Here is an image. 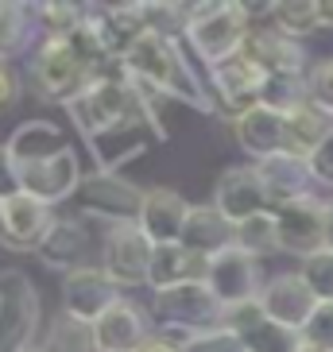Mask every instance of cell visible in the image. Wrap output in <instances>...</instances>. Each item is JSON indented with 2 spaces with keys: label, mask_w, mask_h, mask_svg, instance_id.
Instances as JSON below:
<instances>
[{
  "label": "cell",
  "mask_w": 333,
  "mask_h": 352,
  "mask_svg": "<svg viewBox=\"0 0 333 352\" xmlns=\"http://www.w3.org/2000/svg\"><path fill=\"white\" fill-rule=\"evenodd\" d=\"M20 182H23V194L35 197V201H43V206L70 201V197L82 190V182H85L82 159H78L74 147H66V151L43 159V163L20 166Z\"/></svg>",
  "instance_id": "9c48e42d"
},
{
  "label": "cell",
  "mask_w": 333,
  "mask_h": 352,
  "mask_svg": "<svg viewBox=\"0 0 333 352\" xmlns=\"http://www.w3.org/2000/svg\"><path fill=\"white\" fill-rule=\"evenodd\" d=\"M74 128L82 132L89 151L97 155L101 175H116L125 163L144 155L147 135H163L159 116L151 113V104L144 94L128 82V74H101L82 97H74L66 104Z\"/></svg>",
  "instance_id": "6da1fadb"
},
{
  "label": "cell",
  "mask_w": 333,
  "mask_h": 352,
  "mask_svg": "<svg viewBox=\"0 0 333 352\" xmlns=\"http://www.w3.org/2000/svg\"><path fill=\"white\" fill-rule=\"evenodd\" d=\"M325 206L330 201L306 197V201L275 209V221H279V252H291L299 259H310L318 252H325Z\"/></svg>",
  "instance_id": "30bf717a"
},
{
  "label": "cell",
  "mask_w": 333,
  "mask_h": 352,
  "mask_svg": "<svg viewBox=\"0 0 333 352\" xmlns=\"http://www.w3.org/2000/svg\"><path fill=\"white\" fill-rule=\"evenodd\" d=\"M94 333L101 352H140L151 341V321L136 302L120 298L101 321H94Z\"/></svg>",
  "instance_id": "44dd1931"
},
{
  "label": "cell",
  "mask_w": 333,
  "mask_h": 352,
  "mask_svg": "<svg viewBox=\"0 0 333 352\" xmlns=\"http://www.w3.org/2000/svg\"><path fill=\"white\" fill-rule=\"evenodd\" d=\"M264 82H268V74L256 70L244 54H237V58H229V63H221V66L209 70V85H213L217 101L225 104V113H229L233 120H240L244 113H252V109L260 104Z\"/></svg>",
  "instance_id": "2e32d148"
},
{
  "label": "cell",
  "mask_w": 333,
  "mask_h": 352,
  "mask_svg": "<svg viewBox=\"0 0 333 352\" xmlns=\"http://www.w3.org/2000/svg\"><path fill=\"white\" fill-rule=\"evenodd\" d=\"M310 101V89H306V74H275L264 82V94H260V104L271 109V113H294L299 104Z\"/></svg>",
  "instance_id": "1f68e13d"
},
{
  "label": "cell",
  "mask_w": 333,
  "mask_h": 352,
  "mask_svg": "<svg viewBox=\"0 0 333 352\" xmlns=\"http://www.w3.org/2000/svg\"><path fill=\"white\" fill-rule=\"evenodd\" d=\"M318 20L322 28H333V0H318Z\"/></svg>",
  "instance_id": "7bdbcfd3"
},
{
  "label": "cell",
  "mask_w": 333,
  "mask_h": 352,
  "mask_svg": "<svg viewBox=\"0 0 333 352\" xmlns=\"http://www.w3.org/2000/svg\"><path fill=\"white\" fill-rule=\"evenodd\" d=\"M12 151V159L20 166H32V163H43V159L58 155V151H66V135L58 124H51V120H23L16 132L4 140Z\"/></svg>",
  "instance_id": "4316f807"
},
{
  "label": "cell",
  "mask_w": 333,
  "mask_h": 352,
  "mask_svg": "<svg viewBox=\"0 0 333 352\" xmlns=\"http://www.w3.org/2000/svg\"><path fill=\"white\" fill-rule=\"evenodd\" d=\"M310 170H314L318 186H333V135L310 155Z\"/></svg>",
  "instance_id": "60d3db41"
},
{
  "label": "cell",
  "mask_w": 333,
  "mask_h": 352,
  "mask_svg": "<svg viewBox=\"0 0 333 352\" xmlns=\"http://www.w3.org/2000/svg\"><path fill=\"white\" fill-rule=\"evenodd\" d=\"M306 89H310V104L333 116V58H322L306 70Z\"/></svg>",
  "instance_id": "d590c367"
},
{
  "label": "cell",
  "mask_w": 333,
  "mask_h": 352,
  "mask_svg": "<svg viewBox=\"0 0 333 352\" xmlns=\"http://www.w3.org/2000/svg\"><path fill=\"white\" fill-rule=\"evenodd\" d=\"M190 217V201L178 190L155 186L144 194V206H140V217L136 225L144 228V236L155 244V248H166V244H182V228H186Z\"/></svg>",
  "instance_id": "e0dca14e"
},
{
  "label": "cell",
  "mask_w": 333,
  "mask_h": 352,
  "mask_svg": "<svg viewBox=\"0 0 333 352\" xmlns=\"http://www.w3.org/2000/svg\"><path fill=\"white\" fill-rule=\"evenodd\" d=\"M35 32H39V16H35L32 4L0 0V63H12L28 47H39Z\"/></svg>",
  "instance_id": "83f0119b"
},
{
  "label": "cell",
  "mask_w": 333,
  "mask_h": 352,
  "mask_svg": "<svg viewBox=\"0 0 333 352\" xmlns=\"http://www.w3.org/2000/svg\"><path fill=\"white\" fill-rule=\"evenodd\" d=\"M51 225H54L51 206H43L28 194H16L12 201L0 206V244L12 252H39Z\"/></svg>",
  "instance_id": "9a60e30c"
},
{
  "label": "cell",
  "mask_w": 333,
  "mask_h": 352,
  "mask_svg": "<svg viewBox=\"0 0 333 352\" xmlns=\"http://www.w3.org/2000/svg\"><path fill=\"white\" fill-rule=\"evenodd\" d=\"M39 329V290L23 271H0V352H32Z\"/></svg>",
  "instance_id": "8992f818"
},
{
  "label": "cell",
  "mask_w": 333,
  "mask_h": 352,
  "mask_svg": "<svg viewBox=\"0 0 333 352\" xmlns=\"http://www.w3.org/2000/svg\"><path fill=\"white\" fill-rule=\"evenodd\" d=\"M325 248L333 252V201L325 206Z\"/></svg>",
  "instance_id": "ee69618b"
},
{
  "label": "cell",
  "mask_w": 333,
  "mask_h": 352,
  "mask_svg": "<svg viewBox=\"0 0 333 352\" xmlns=\"http://www.w3.org/2000/svg\"><path fill=\"white\" fill-rule=\"evenodd\" d=\"M151 314L163 329H178L186 337H198L209 329H225V306L209 290V283H186V287H171L151 294Z\"/></svg>",
  "instance_id": "5b68a950"
},
{
  "label": "cell",
  "mask_w": 333,
  "mask_h": 352,
  "mask_svg": "<svg viewBox=\"0 0 333 352\" xmlns=\"http://www.w3.org/2000/svg\"><path fill=\"white\" fill-rule=\"evenodd\" d=\"M330 135H333V116H325L318 104L306 101L294 113H287V155L310 159Z\"/></svg>",
  "instance_id": "f1b7e54d"
},
{
  "label": "cell",
  "mask_w": 333,
  "mask_h": 352,
  "mask_svg": "<svg viewBox=\"0 0 333 352\" xmlns=\"http://www.w3.org/2000/svg\"><path fill=\"white\" fill-rule=\"evenodd\" d=\"M120 298H125L120 287H116L101 267H78V271H70V275H63V310L70 314V318H82V321L94 325V321H101Z\"/></svg>",
  "instance_id": "8fae6325"
},
{
  "label": "cell",
  "mask_w": 333,
  "mask_h": 352,
  "mask_svg": "<svg viewBox=\"0 0 333 352\" xmlns=\"http://www.w3.org/2000/svg\"><path fill=\"white\" fill-rule=\"evenodd\" d=\"M82 194L89 201V213L105 217L109 225H120V221H136L140 217V206H144V194L147 190H136L128 186L125 178L116 175H89L82 182Z\"/></svg>",
  "instance_id": "7402d4cb"
},
{
  "label": "cell",
  "mask_w": 333,
  "mask_h": 352,
  "mask_svg": "<svg viewBox=\"0 0 333 352\" xmlns=\"http://www.w3.org/2000/svg\"><path fill=\"white\" fill-rule=\"evenodd\" d=\"M120 70H125L132 82L155 89L166 101H178V104H186V109H198V113H213L209 89L202 85V78L194 74V66L186 63L178 39H171V35L147 32L144 39L125 54Z\"/></svg>",
  "instance_id": "7a4b0ae2"
},
{
  "label": "cell",
  "mask_w": 333,
  "mask_h": 352,
  "mask_svg": "<svg viewBox=\"0 0 333 352\" xmlns=\"http://www.w3.org/2000/svg\"><path fill=\"white\" fill-rule=\"evenodd\" d=\"M206 283H209V290L221 298L225 310H233V306H248V302L260 298V290H264L260 259L233 244V248L217 252V256L209 259Z\"/></svg>",
  "instance_id": "ba28073f"
},
{
  "label": "cell",
  "mask_w": 333,
  "mask_h": 352,
  "mask_svg": "<svg viewBox=\"0 0 333 352\" xmlns=\"http://www.w3.org/2000/svg\"><path fill=\"white\" fill-rule=\"evenodd\" d=\"M140 352H182V344L171 341V337H151V341H147Z\"/></svg>",
  "instance_id": "b9f144b4"
},
{
  "label": "cell",
  "mask_w": 333,
  "mask_h": 352,
  "mask_svg": "<svg viewBox=\"0 0 333 352\" xmlns=\"http://www.w3.org/2000/svg\"><path fill=\"white\" fill-rule=\"evenodd\" d=\"M252 32L248 4H229V0H213V4H194L186 20V47L198 54V63L209 70L221 63H229L244 51V39Z\"/></svg>",
  "instance_id": "277c9868"
},
{
  "label": "cell",
  "mask_w": 333,
  "mask_h": 352,
  "mask_svg": "<svg viewBox=\"0 0 333 352\" xmlns=\"http://www.w3.org/2000/svg\"><path fill=\"white\" fill-rule=\"evenodd\" d=\"M237 248H244L256 259L279 252V221H275V209H268V213H260V217L237 225Z\"/></svg>",
  "instance_id": "d6a6232c"
},
{
  "label": "cell",
  "mask_w": 333,
  "mask_h": 352,
  "mask_svg": "<svg viewBox=\"0 0 333 352\" xmlns=\"http://www.w3.org/2000/svg\"><path fill=\"white\" fill-rule=\"evenodd\" d=\"M182 352H248V349L233 329H209V333H198V337H186Z\"/></svg>",
  "instance_id": "8d00e7d4"
},
{
  "label": "cell",
  "mask_w": 333,
  "mask_h": 352,
  "mask_svg": "<svg viewBox=\"0 0 333 352\" xmlns=\"http://www.w3.org/2000/svg\"><path fill=\"white\" fill-rule=\"evenodd\" d=\"M151 256H155V244L144 236V228L136 221L109 225L101 248V271L116 287H144L151 279Z\"/></svg>",
  "instance_id": "52a82bcc"
},
{
  "label": "cell",
  "mask_w": 333,
  "mask_h": 352,
  "mask_svg": "<svg viewBox=\"0 0 333 352\" xmlns=\"http://www.w3.org/2000/svg\"><path fill=\"white\" fill-rule=\"evenodd\" d=\"M206 271H209L206 256L182 248V244H166V248H155V256H151V279H147V287L151 290L186 287V283H202Z\"/></svg>",
  "instance_id": "484cf974"
},
{
  "label": "cell",
  "mask_w": 333,
  "mask_h": 352,
  "mask_svg": "<svg viewBox=\"0 0 333 352\" xmlns=\"http://www.w3.org/2000/svg\"><path fill=\"white\" fill-rule=\"evenodd\" d=\"M20 94H23V82H20V74H16V66H12V63H0V116L16 109Z\"/></svg>",
  "instance_id": "ab89813d"
},
{
  "label": "cell",
  "mask_w": 333,
  "mask_h": 352,
  "mask_svg": "<svg viewBox=\"0 0 333 352\" xmlns=\"http://www.w3.org/2000/svg\"><path fill=\"white\" fill-rule=\"evenodd\" d=\"M302 279H306V287L314 290V298L322 302V306H333V252H318V256L302 259Z\"/></svg>",
  "instance_id": "e575fe53"
},
{
  "label": "cell",
  "mask_w": 333,
  "mask_h": 352,
  "mask_svg": "<svg viewBox=\"0 0 333 352\" xmlns=\"http://www.w3.org/2000/svg\"><path fill=\"white\" fill-rule=\"evenodd\" d=\"M35 16H39V32L47 39H63L89 20V12L82 4H35Z\"/></svg>",
  "instance_id": "836d02e7"
},
{
  "label": "cell",
  "mask_w": 333,
  "mask_h": 352,
  "mask_svg": "<svg viewBox=\"0 0 333 352\" xmlns=\"http://www.w3.org/2000/svg\"><path fill=\"white\" fill-rule=\"evenodd\" d=\"M16 194H23V182H20V163L12 159L8 144H0V206L12 201Z\"/></svg>",
  "instance_id": "f35d334b"
},
{
  "label": "cell",
  "mask_w": 333,
  "mask_h": 352,
  "mask_svg": "<svg viewBox=\"0 0 333 352\" xmlns=\"http://www.w3.org/2000/svg\"><path fill=\"white\" fill-rule=\"evenodd\" d=\"M213 206L233 221V225H244V221L260 217L271 209V197L264 190V178L256 166H229L221 170L217 186H213Z\"/></svg>",
  "instance_id": "7c38bea8"
},
{
  "label": "cell",
  "mask_w": 333,
  "mask_h": 352,
  "mask_svg": "<svg viewBox=\"0 0 333 352\" xmlns=\"http://www.w3.org/2000/svg\"><path fill=\"white\" fill-rule=\"evenodd\" d=\"M318 306H322V302L314 298V290L306 287V279H302L299 271H294V275L291 271H287V275H275V279H268L260 290V310L268 314L271 321H279V325H287V329H294V333H302L310 325Z\"/></svg>",
  "instance_id": "4fadbf2b"
},
{
  "label": "cell",
  "mask_w": 333,
  "mask_h": 352,
  "mask_svg": "<svg viewBox=\"0 0 333 352\" xmlns=\"http://www.w3.org/2000/svg\"><path fill=\"white\" fill-rule=\"evenodd\" d=\"M85 256H89V228H85V221L82 217H54L51 232L39 244V259L47 267H58L70 275L78 267H89Z\"/></svg>",
  "instance_id": "603a6c76"
},
{
  "label": "cell",
  "mask_w": 333,
  "mask_h": 352,
  "mask_svg": "<svg viewBox=\"0 0 333 352\" xmlns=\"http://www.w3.org/2000/svg\"><path fill=\"white\" fill-rule=\"evenodd\" d=\"M271 20H275V32H283L294 43L322 28V20H318V0H279L271 8Z\"/></svg>",
  "instance_id": "4dcf8cb0"
},
{
  "label": "cell",
  "mask_w": 333,
  "mask_h": 352,
  "mask_svg": "<svg viewBox=\"0 0 333 352\" xmlns=\"http://www.w3.org/2000/svg\"><path fill=\"white\" fill-rule=\"evenodd\" d=\"M89 23L97 28V35H101L113 63H125V54L151 32L147 4H109V8H97L89 16Z\"/></svg>",
  "instance_id": "ac0fdd59"
},
{
  "label": "cell",
  "mask_w": 333,
  "mask_h": 352,
  "mask_svg": "<svg viewBox=\"0 0 333 352\" xmlns=\"http://www.w3.org/2000/svg\"><path fill=\"white\" fill-rule=\"evenodd\" d=\"M233 244H237V225H233L213 201H209V206H190L186 228H182V248L213 259L217 252L233 248Z\"/></svg>",
  "instance_id": "d4e9b609"
},
{
  "label": "cell",
  "mask_w": 333,
  "mask_h": 352,
  "mask_svg": "<svg viewBox=\"0 0 333 352\" xmlns=\"http://www.w3.org/2000/svg\"><path fill=\"white\" fill-rule=\"evenodd\" d=\"M264 178V190L271 197V209H283V206H294V201H306L314 197V170H310V159H299V155H271L264 163H256Z\"/></svg>",
  "instance_id": "d6986e66"
},
{
  "label": "cell",
  "mask_w": 333,
  "mask_h": 352,
  "mask_svg": "<svg viewBox=\"0 0 333 352\" xmlns=\"http://www.w3.org/2000/svg\"><path fill=\"white\" fill-rule=\"evenodd\" d=\"M302 341L314 344V349H322V352H333V306H318L310 325L302 329Z\"/></svg>",
  "instance_id": "74e56055"
},
{
  "label": "cell",
  "mask_w": 333,
  "mask_h": 352,
  "mask_svg": "<svg viewBox=\"0 0 333 352\" xmlns=\"http://www.w3.org/2000/svg\"><path fill=\"white\" fill-rule=\"evenodd\" d=\"M43 352H101L97 349V333L89 321L70 318V314H58V318L47 325V337H43Z\"/></svg>",
  "instance_id": "f546056e"
},
{
  "label": "cell",
  "mask_w": 333,
  "mask_h": 352,
  "mask_svg": "<svg viewBox=\"0 0 333 352\" xmlns=\"http://www.w3.org/2000/svg\"><path fill=\"white\" fill-rule=\"evenodd\" d=\"M225 329H233L244 341L248 352H302V333L287 329L279 321H271L260 310V298L248 306H233L225 310Z\"/></svg>",
  "instance_id": "5bb4252c"
},
{
  "label": "cell",
  "mask_w": 333,
  "mask_h": 352,
  "mask_svg": "<svg viewBox=\"0 0 333 352\" xmlns=\"http://www.w3.org/2000/svg\"><path fill=\"white\" fill-rule=\"evenodd\" d=\"M101 74L105 70H97V66L78 51V43H74L70 35H63V39H47V35H43L39 47L32 51V58H28V78H32L35 94H39L43 101L63 104V109L74 97H82Z\"/></svg>",
  "instance_id": "3957f363"
},
{
  "label": "cell",
  "mask_w": 333,
  "mask_h": 352,
  "mask_svg": "<svg viewBox=\"0 0 333 352\" xmlns=\"http://www.w3.org/2000/svg\"><path fill=\"white\" fill-rule=\"evenodd\" d=\"M32 352H43V349H32Z\"/></svg>",
  "instance_id": "f6af8a7d"
},
{
  "label": "cell",
  "mask_w": 333,
  "mask_h": 352,
  "mask_svg": "<svg viewBox=\"0 0 333 352\" xmlns=\"http://www.w3.org/2000/svg\"><path fill=\"white\" fill-rule=\"evenodd\" d=\"M240 54L268 78H275V74H306V51L283 32H275V28H252Z\"/></svg>",
  "instance_id": "ffe728a7"
},
{
  "label": "cell",
  "mask_w": 333,
  "mask_h": 352,
  "mask_svg": "<svg viewBox=\"0 0 333 352\" xmlns=\"http://www.w3.org/2000/svg\"><path fill=\"white\" fill-rule=\"evenodd\" d=\"M233 132H237L240 147H244L248 155H256V163L287 151V116L271 113V109H264V104H256L252 113H244L240 120H233Z\"/></svg>",
  "instance_id": "cb8c5ba5"
}]
</instances>
